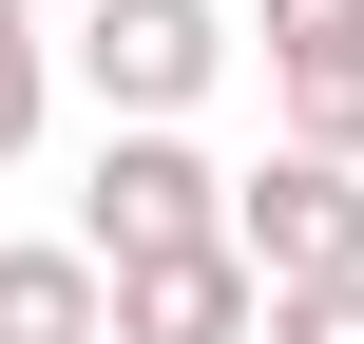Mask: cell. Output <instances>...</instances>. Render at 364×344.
<instances>
[{
    "mask_svg": "<svg viewBox=\"0 0 364 344\" xmlns=\"http://www.w3.org/2000/svg\"><path fill=\"white\" fill-rule=\"evenodd\" d=\"M77 77H96V115H192L230 77V19L211 0H96L77 19Z\"/></svg>",
    "mask_w": 364,
    "mask_h": 344,
    "instance_id": "3957f363",
    "label": "cell"
},
{
    "mask_svg": "<svg viewBox=\"0 0 364 344\" xmlns=\"http://www.w3.org/2000/svg\"><path fill=\"white\" fill-rule=\"evenodd\" d=\"M269 344H364V268L346 287H269Z\"/></svg>",
    "mask_w": 364,
    "mask_h": 344,
    "instance_id": "ba28073f",
    "label": "cell"
},
{
    "mask_svg": "<svg viewBox=\"0 0 364 344\" xmlns=\"http://www.w3.org/2000/svg\"><path fill=\"white\" fill-rule=\"evenodd\" d=\"M269 96L307 153H364V0H269Z\"/></svg>",
    "mask_w": 364,
    "mask_h": 344,
    "instance_id": "5b68a950",
    "label": "cell"
},
{
    "mask_svg": "<svg viewBox=\"0 0 364 344\" xmlns=\"http://www.w3.org/2000/svg\"><path fill=\"white\" fill-rule=\"evenodd\" d=\"M0 344H115V268L58 230V249H0Z\"/></svg>",
    "mask_w": 364,
    "mask_h": 344,
    "instance_id": "8992f818",
    "label": "cell"
},
{
    "mask_svg": "<svg viewBox=\"0 0 364 344\" xmlns=\"http://www.w3.org/2000/svg\"><path fill=\"white\" fill-rule=\"evenodd\" d=\"M38 96H58V38H38V0H0V172L38 153Z\"/></svg>",
    "mask_w": 364,
    "mask_h": 344,
    "instance_id": "52a82bcc",
    "label": "cell"
},
{
    "mask_svg": "<svg viewBox=\"0 0 364 344\" xmlns=\"http://www.w3.org/2000/svg\"><path fill=\"white\" fill-rule=\"evenodd\" d=\"M230 249L269 268V287H346L364 268V153H269V172H230Z\"/></svg>",
    "mask_w": 364,
    "mask_h": 344,
    "instance_id": "7a4b0ae2",
    "label": "cell"
},
{
    "mask_svg": "<svg viewBox=\"0 0 364 344\" xmlns=\"http://www.w3.org/2000/svg\"><path fill=\"white\" fill-rule=\"evenodd\" d=\"M115 344H269V268L250 249H154V268H115Z\"/></svg>",
    "mask_w": 364,
    "mask_h": 344,
    "instance_id": "277c9868",
    "label": "cell"
},
{
    "mask_svg": "<svg viewBox=\"0 0 364 344\" xmlns=\"http://www.w3.org/2000/svg\"><path fill=\"white\" fill-rule=\"evenodd\" d=\"M77 249L96 268H154V249H230V172L173 134V115H115L96 172H77Z\"/></svg>",
    "mask_w": 364,
    "mask_h": 344,
    "instance_id": "6da1fadb",
    "label": "cell"
}]
</instances>
